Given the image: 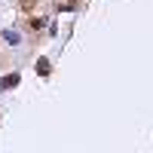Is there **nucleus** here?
<instances>
[{
  "instance_id": "1",
  "label": "nucleus",
  "mask_w": 153,
  "mask_h": 153,
  "mask_svg": "<svg viewBox=\"0 0 153 153\" xmlns=\"http://www.w3.org/2000/svg\"><path fill=\"white\" fill-rule=\"evenodd\" d=\"M19 83H22V76H19V74H6V76H0V92H6V89L19 86Z\"/></svg>"
},
{
  "instance_id": "2",
  "label": "nucleus",
  "mask_w": 153,
  "mask_h": 153,
  "mask_svg": "<svg viewBox=\"0 0 153 153\" xmlns=\"http://www.w3.org/2000/svg\"><path fill=\"white\" fill-rule=\"evenodd\" d=\"M49 71H52V65H49L46 58H40V61H37V74H40V76H46Z\"/></svg>"
},
{
  "instance_id": "3",
  "label": "nucleus",
  "mask_w": 153,
  "mask_h": 153,
  "mask_svg": "<svg viewBox=\"0 0 153 153\" xmlns=\"http://www.w3.org/2000/svg\"><path fill=\"white\" fill-rule=\"evenodd\" d=\"M3 40H6V43H12V46H16V43L22 40V37H19V31H3Z\"/></svg>"
}]
</instances>
